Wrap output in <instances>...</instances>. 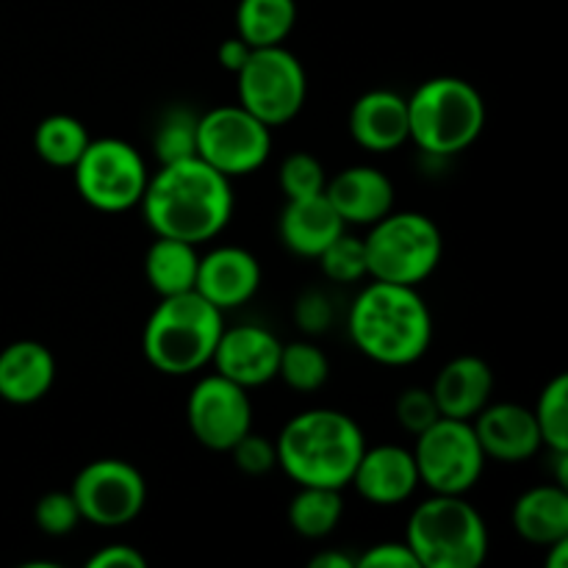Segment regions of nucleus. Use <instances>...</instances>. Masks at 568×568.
<instances>
[{
    "instance_id": "obj_13",
    "label": "nucleus",
    "mask_w": 568,
    "mask_h": 568,
    "mask_svg": "<svg viewBox=\"0 0 568 568\" xmlns=\"http://www.w3.org/2000/svg\"><path fill=\"white\" fill-rule=\"evenodd\" d=\"M186 422L194 442L211 453H227L253 430V403L247 388L227 381L220 372L194 383L186 399Z\"/></svg>"
},
{
    "instance_id": "obj_10",
    "label": "nucleus",
    "mask_w": 568,
    "mask_h": 568,
    "mask_svg": "<svg viewBox=\"0 0 568 568\" xmlns=\"http://www.w3.org/2000/svg\"><path fill=\"white\" fill-rule=\"evenodd\" d=\"M414 453L419 486L430 494H466L480 483L486 471V455L475 436L471 422L438 416L430 427L419 433Z\"/></svg>"
},
{
    "instance_id": "obj_11",
    "label": "nucleus",
    "mask_w": 568,
    "mask_h": 568,
    "mask_svg": "<svg viewBox=\"0 0 568 568\" xmlns=\"http://www.w3.org/2000/svg\"><path fill=\"white\" fill-rule=\"evenodd\" d=\"M272 128L244 105H216L197 116L194 155L225 178H247L270 161Z\"/></svg>"
},
{
    "instance_id": "obj_2",
    "label": "nucleus",
    "mask_w": 568,
    "mask_h": 568,
    "mask_svg": "<svg viewBox=\"0 0 568 568\" xmlns=\"http://www.w3.org/2000/svg\"><path fill=\"white\" fill-rule=\"evenodd\" d=\"M347 331L364 358L408 366L430 349L433 314L416 286L372 281L349 308Z\"/></svg>"
},
{
    "instance_id": "obj_26",
    "label": "nucleus",
    "mask_w": 568,
    "mask_h": 568,
    "mask_svg": "<svg viewBox=\"0 0 568 568\" xmlns=\"http://www.w3.org/2000/svg\"><path fill=\"white\" fill-rule=\"evenodd\" d=\"M344 516V499L336 488L297 486V494L288 503V525L300 538L320 541L327 538Z\"/></svg>"
},
{
    "instance_id": "obj_30",
    "label": "nucleus",
    "mask_w": 568,
    "mask_h": 568,
    "mask_svg": "<svg viewBox=\"0 0 568 568\" xmlns=\"http://www.w3.org/2000/svg\"><path fill=\"white\" fill-rule=\"evenodd\" d=\"M194 133H197V116L186 109H170L155 131V159L159 164L192 159Z\"/></svg>"
},
{
    "instance_id": "obj_22",
    "label": "nucleus",
    "mask_w": 568,
    "mask_h": 568,
    "mask_svg": "<svg viewBox=\"0 0 568 568\" xmlns=\"http://www.w3.org/2000/svg\"><path fill=\"white\" fill-rule=\"evenodd\" d=\"M344 220L336 214L331 200L325 192L314 194V197L286 200L281 222H277V233L281 242L286 244L288 253L300 255V258H320L322 250L344 233Z\"/></svg>"
},
{
    "instance_id": "obj_5",
    "label": "nucleus",
    "mask_w": 568,
    "mask_h": 568,
    "mask_svg": "<svg viewBox=\"0 0 568 568\" xmlns=\"http://www.w3.org/2000/svg\"><path fill=\"white\" fill-rule=\"evenodd\" d=\"M405 100L408 142L436 159L464 153L486 128V100L480 89L458 75L427 78Z\"/></svg>"
},
{
    "instance_id": "obj_36",
    "label": "nucleus",
    "mask_w": 568,
    "mask_h": 568,
    "mask_svg": "<svg viewBox=\"0 0 568 568\" xmlns=\"http://www.w3.org/2000/svg\"><path fill=\"white\" fill-rule=\"evenodd\" d=\"M355 568H419L405 541H383L355 558Z\"/></svg>"
},
{
    "instance_id": "obj_17",
    "label": "nucleus",
    "mask_w": 568,
    "mask_h": 568,
    "mask_svg": "<svg viewBox=\"0 0 568 568\" xmlns=\"http://www.w3.org/2000/svg\"><path fill=\"white\" fill-rule=\"evenodd\" d=\"M258 288L261 264L250 250L225 244V247H214L211 253L200 255L194 292L222 314L247 305L258 294Z\"/></svg>"
},
{
    "instance_id": "obj_41",
    "label": "nucleus",
    "mask_w": 568,
    "mask_h": 568,
    "mask_svg": "<svg viewBox=\"0 0 568 568\" xmlns=\"http://www.w3.org/2000/svg\"><path fill=\"white\" fill-rule=\"evenodd\" d=\"M568 564V538L549 544L547 547V568H566Z\"/></svg>"
},
{
    "instance_id": "obj_16",
    "label": "nucleus",
    "mask_w": 568,
    "mask_h": 568,
    "mask_svg": "<svg viewBox=\"0 0 568 568\" xmlns=\"http://www.w3.org/2000/svg\"><path fill=\"white\" fill-rule=\"evenodd\" d=\"M471 427L486 460L497 464H525L544 447L532 408L519 403H488L471 419Z\"/></svg>"
},
{
    "instance_id": "obj_31",
    "label": "nucleus",
    "mask_w": 568,
    "mask_h": 568,
    "mask_svg": "<svg viewBox=\"0 0 568 568\" xmlns=\"http://www.w3.org/2000/svg\"><path fill=\"white\" fill-rule=\"evenodd\" d=\"M320 266L333 283H358L366 277V247L364 239L338 233L320 253Z\"/></svg>"
},
{
    "instance_id": "obj_4",
    "label": "nucleus",
    "mask_w": 568,
    "mask_h": 568,
    "mask_svg": "<svg viewBox=\"0 0 568 568\" xmlns=\"http://www.w3.org/2000/svg\"><path fill=\"white\" fill-rule=\"evenodd\" d=\"M222 331V311L192 288L159 300L144 322L142 353L161 375L189 377L211 364Z\"/></svg>"
},
{
    "instance_id": "obj_14",
    "label": "nucleus",
    "mask_w": 568,
    "mask_h": 568,
    "mask_svg": "<svg viewBox=\"0 0 568 568\" xmlns=\"http://www.w3.org/2000/svg\"><path fill=\"white\" fill-rule=\"evenodd\" d=\"M281 338L261 325L225 327L214 349V369L242 388L266 386L277 377L281 364Z\"/></svg>"
},
{
    "instance_id": "obj_23",
    "label": "nucleus",
    "mask_w": 568,
    "mask_h": 568,
    "mask_svg": "<svg viewBox=\"0 0 568 568\" xmlns=\"http://www.w3.org/2000/svg\"><path fill=\"white\" fill-rule=\"evenodd\" d=\"M510 525L521 541L544 547L568 538V491L566 486H536L521 494L510 510Z\"/></svg>"
},
{
    "instance_id": "obj_7",
    "label": "nucleus",
    "mask_w": 568,
    "mask_h": 568,
    "mask_svg": "<svg viewBox=\"0 0 568 568\" xmlns=\"http://www.w3.org/2000/svg\"><path fill=\"white\" fill-rule=\"evenodd\" d=\"M366 275L372 281L419 286L438 270L444 255V236L436 222L419 211H388L369 225Z\"/></svg>"
},
{
    "instance_id": "obj_21",
    "label": "nucleus",
    "mask_w": 568,
    "mask_h": 568,
    "mask_svg": "<svg viewBox=\"0 0 568 568\" xmlns=\"http://www.w3.org/2000/svg\"><path fill=\"white\" fill-rule=\"evenodd\" d=\"M55 383V355L33 338H20L0 349V399L11 405H33Z\"/></svg>"
},
{
    "instance_id": "obj_24",
    "label": "nucleus",
    "mask_w": 568,
    "mask_h": 568,
    "mask_svg": "<svg viewBox=\"0 0 568 568\" xmlns=\"http://www.w3.org/2000/svg\"><path fill=\"white\" fill-rule=\"evenodd\" d=\"M197 244L181 242V239L155 236L144 253V275L159 297L192 292L197 281Z\"/></svg>"
},
{
    "instance_id": "obj_33",
    "label": "nucleus",
    "mask_w": 568,
    "mask_h": 568,
    "mask_svg": "<svg viewBox=\"0 0 568 568\" xmlns=\"http://www.w3.org/2000/svg\"><path fill=\"white\" fill-rule=\"evenodd\" d=\"M33 521L44 536H70L78 525H81V510H78L75 499L70 491H50L33 508Z\"/></svg>"
},
{
    "instance_id": "obj_15",
    "label": "nucleus",
    "mask_w": 568,
    "mask_h": 568,
    "mask_svg": "<svg viewBox=\"0 0 568 568\" xmlns=\"http://www.w3.org/2000/svg\"><path fill=\"white\" fill-rule=\"evenodd\" d=\"M349 486L358 491V497H364L369 505H377V508L408 503L419 488L414 453L399 447V444L364 447Z\"/></svg>"
},
{
    "instance_id": "obj_25",
    "label": "nucleus",
    "mask_w": 568,
    "mask_h": 568,
    "mask_svg": "<svg viewBox=\"0 0 568 568\" xmlns=\"http://www.w3.org/2000/svg\"><path fill=\"white\" fill-rule=\"evenodd\" d=\"M297 22L294 0H239L236 33L253 48H275L286 42Z\"/></svg>"
},
{
    "instance_id": "obj_18",
    "label": "nucleus",
    "mask_w": 568,
    "mask_h": 568,
    "mask_svg": "<svg viewBox=\"0 0 568 568\" xmlns=\"http://www.w3.org/2000/svg\"><path fill=\"white\" fill-rule=\"evenodd\" d=\"M325 197L342 216L344 225H375L394 211V181L375 166H349L325 186Z\"/></svg>"
},
{
    "instance_id": "obj_3",
    "label": "nucleus",
    "mask_w": 568,
    "mask_h": 568,
    "mask_svg": "<svg viewBox=\"0 0 568 568\" xmlns=\"http://www.w3.org/2000/svg\"><path fill=\"white\" fill-rule=\"evenodd\" d=\"M366 447L358 422L344 410L311 408L283 425L277 436V466L294 486L336 488L353 480L355 464Z\"/></svg>"
},
{
    "instance_id": "obj_40",
    "label": "nucleus",
    "mask_w": 568,
    "mask_h": 568,
    "mask_svg": "<svg viewBox=\"0 0 568 568\" xmlns=\"http://www.w3.org/2000/svg\"><path fill=\"white\" fill-rule=\"evenodd\" d=\"M311 568H355V558L344 552H320L311 558Z\"/></svg>"
},
{
    "instance_id": "obj_8",
    "label": "nucleus",
    "mask_w": 568,
    "mask_h": 568,
    "mask_svg": "<svg viewBox=\"0 0 568 568\" xmlns=\"http://www.w3.org/2000/svg\"><path fill=\"white\" fill-rule=\"evenodd\" d=\"M75 189L83 203L103 214H122L142 200L148 186V164L131 142L116 136L92 139L72 166Z\"/></svg>"
},
{
    "instance_id": "obj_6",
    "label": "nucleus",
    "mask_w": 568,
    "mask_h": 568,
    "mask_svg": "<svg viewBox=\"0 0 568 568\" xmlns=\"http://www.w3.org/2000/svg\"><path fill=\"white\" fill-rule=\"evenodd\" d=\"M405 544L419 568H477L486 564L488 538L480 510L460 494H433L405 527Z\"/></svg>"
},
{
    "instance_id": "obj_19",
    "label": "nucleus",
    "mask_w": 568,
    "mask_h": 568,
    "mask_svg": "<svg viewBox=\"0 0 568 568\" xmlns=\"http://www.w3.org/2000/svg\"><path fill=\"white\" fill-rule=\"evenodd\" d=\"M349 136L369 153H394L408 142V100L392 89L364 92L349 109Z\"/></svg>"
},
{
    "instance_id": "obj_35",
    "label": "nucleus",
    "mask_w": 568,
    "mask_h": 568,
    "mask_svg": "<svg viewBox=\"0 0 568 568\" xmlns=\"http://www.w3.org/2000/svg\"><path fill=\"white\" fill-rule=\"evenodd\" d=\"M394 414H397L399 427H403L405 433H410V436H419L425 427H430L433 422L442 416L438 414L436 399H433V392L422 386L405 388V392L397 397V408H394Z\"/></svg>"
},
{
    "instance_id": "obj_32",
    "label": "nucleus",
    "mask_w": 568,
    "mask_h": 568,
    "mask_svg": "<svg viewBox=\"0 0 568 568\" xmlns=\"http://www.w3.org/2000/svg\"><path fill=\"white\" fill-rule=\"evenodd\" d=\"M277 183H281V192L286 194V200H300V197H314L322 194L327 186L325 166L316 155L311 153H292L283 159L281 172H277Z\"/></svg>"
},
{
    "instance_id": "obj_12",
    "label": "nucleus",
    "mask_w": 568,
    "mask_h": 568,
    "mask_svg": "<svg viewBox=\"0 0 568 568\" xmlns=\"http://www.w3.org/2000/svg\"><path fill=\"white\" fill-rule=\"evenodd\" d=\"M70 494L81 510V521L94 527H125L144 510L148 483L128 460L98 458L78 471Z\"/></svg>"
},
{
    "instance_id": "obj_38",
    "label": "nucleus",
    "mask_w": 568,
    "mask_h": 568,
    "mask_svg": "<svg viewBox=\"0 0 568 568\" xmlns=\"http://www.w3.org/2000/svg\"><path fill=\"white\" fill-rule=\"evenodd\" d=\"M144 566H148V558H144L136 547H128V544H111V547L98 549V552L87 560V568H144Z\"/></svg>"
},
{
    "instance_id": "obj_27",
    "label": "nucleus",
    "mask_w": 568,
    "mask_h": 568,
    "mask_svg": "<svg viewBox=\"0 0 568 568\" xmlns=\"http://www.w3.org/2000/svg\"><path fill=\"white\" fill-rule=\"evenodd\" d=\"M89 142L92 136H89L87 125L70 114L44 116L33 131V150L44 164L55 166V170H72Z\"/></svg>"
},
{
    "instance_id": "obj_20",
    "label": "nucleus",
    "mask_w": 568,
    "mask_h": 568,
    "mask_svg": "<svg viewBox=\"0 0 568 568\" xmlns=\"http://www.w3.org/2000/svg\"><path fill=\"white\" fill-rule=\"evenodd\" d=\"M430 392L438 405V414L471 422L491 403L494 372L477 355H458L438 369Z\"/></svg>"
},
{
    "instance_id": "obj_28",
    "label": "nucleus",
    "mask_w": 568,
    "mask_h": 568,
    "mask_svg": "<svg viewBox=\"0 0 568 568\" xmlns=\"http://www.w3.org/2000/svg\"><path fill=\"white\" fill-rule=\"evenodd\" d=\"M277 377L297 394H314L331 377V361L325 349L311 342L283 344L281 364H277Z\"/></svg>"
},
{
    "instance_id": "obj_37",
    "label": "nucleus",
    "mask_w": 568,
    "mask_h": 568,
    "mask_svg": "<svg viewBox=\"0 0 568 568\" xmlns=\"http://www.w3.org/2000/svg\"><path fill=\"white\" fill-rule=\"evenodd\" d=\"M294 320L303 327L305 333H322L331 327L333 322V308L327 303L325 294L320 292H305L303 297L294 305Z\"/></svg>"
},
{
    "instance_id": "obj_9",
    "label": "nucleus",
    "mask_w": 568,
    "mask_h": 568,
    "mask_svg": "<svg viewBox=\"0 0 568 568\" xmlns=\"http://www.w3.org/2000/svg\"><path fill=\"white\" fill-rule=\"evenodd\" d=\"M236 92L239 105L270 128H281L303 111L308 75L303 61L283 44L255 48L247 64L236 72Z\"/></svg>"
},
{
    "instance_id": "obj_34",
    "label": "nucleus",
    "mask_w": 568,
    "mask_h": 568,
    "mask_svg": "<svg viewBox=\"0 0 568 568\" xmlns=\"http://www.w3.org/2000/svg\"><path fill=\"white\" fill-rule=\"evenodd\" d=\"M227 455L233 458V466L247 477H264L277 466L275 442H270V438L258 436V433L253 430H250L247 436L239 438V442L227 449Z\"/></svg>"
},
{
    "instance_id": "obj_1",
    "label": "nucleus",
    "mask_w": 568,
    "mask_h": 568,
    "mask_svg": "<svg viewBox=\"0 0 568 568\" xmlns=\"http://www.w3.org/2000/svg\"><path fill=\"white\" fill-rule=\"evenodd\" d=\"M139 205L155 236L205 244L225 231L236 200H233L231 178L192 155V159L161 164L148 178Z\"/></svg>"
},
{
    "instance_id": "obj_29",
    "label": "nucleus",
    "mask_w": 568,
    "mask_h": 568,
    "mask_svg": "<svg viewBox=\"0 0 568 568\" xmlns=\"http://www.w3.org/2000/svg\"><path fill=\"white\" fill-rule=\"evenodd\" d=\"M538 433L549 453H568V377L558 375L541 388L532 408Z\"/></svg>"
},
{
    "instance_id": "obj_39",
    "label": "nucleus",
    "mask_w": 568,
    "mask_h": 568,
    "mask_svg": "<svg viewBox=\"0 0 568 568\" xmlns=\"http://www.w3.org/2000/svg\"><path fill=\"white\" fill-rule=\"evenodd\" d=\"M253 44H247L244 42L242 37H231V39H225V42L220 44V50H216V59H220V64L225 67L227 72H233V75H236L239 70H242L244 64H247V59H250V53H253Z\"/></svg>"
}]
</instances>
